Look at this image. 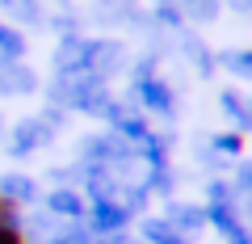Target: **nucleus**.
Here are the masks:
<instances>
[{
	"mask_svg": "<svg viewBox=\"0 0 252 244\" xmlns=\"http://www.w3.org/2000/svg\"><path fill=\"white\" fill-rule=\"evenodd\" d=\"M0 244H26V236H21L17 219H9V223H0Z\"/></svg>",
	"mask_w": 252,
	"mask_h": 244,
	"instance_id": "f257e3e1",
	"label": "nucleus"
},
{
	"mask_svg": "<svg viewBox=\"0 0 252 244\" xmlns=\"http://www.w3.org/2000/svg\"><path fill=\"white\" fill-rule=\"evenodd\" d=\"M55 210H67V215H72V210H76V198H72V194H55Z\"/></svg>",
	"mask_w": 252,
	"mask_h": 244,
	"instance_id": "f03ea898",
	"label": "nucleus"
}]
</instances>
